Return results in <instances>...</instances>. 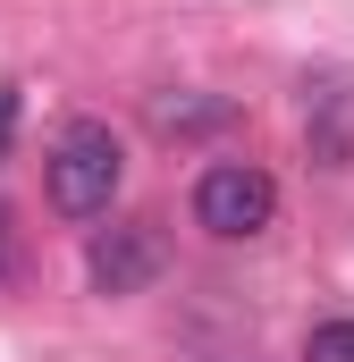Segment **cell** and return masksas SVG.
<instances>
[{
  "mask_svg": "<svg viewBox=\"0 0 354 362\" xmlns=\"http://www.w3.org/2000/svg\"><path fill=\"white\" fill-rule=\"evenodd\" d=\"M93 286L101 295H135V286H152L161 278V236L144 228V219H127V228H110V236H93Z\"/></svg>",
  "mask_w": 354,
  "mask_h": 362,
  "instance_id": "cell-3",
  "label": "cell"
},
{
  "mask_svg": "<svg viewBox=\"0 0 354 362\" xmlns=\"http://www.w3.org/2000/svg\"><path fill=\"white\" fill-rule=\"evenodd\" d=\"M0 228H8V211H0Z\"/></svg>",
  "mask_w": 354,
  "mask_h": 362,
  "instance_id": "cell-6",
  "label": "cell"
},
{
  "mask_svg": "<svg viewBox=\"0 0 354 362\" xmlns=\"http://www.w3.org/2000/svg\"><path fill=\"white\" fill-rule=\"evenodd\" d=\"M270 219H278V185H270V169H253V160H211V169L194 177V228H211L219 245L262 236Z\"/></svg>",
  "mask_w": 354,
  "mask_h": 362,
  "instance_id": "cell-2",
  "label": "cell"
},
{
  "mask_svg": "<svg viewBox=\"0 0 354 362\" xmlns=\"http://www.w3.org/2000/svg\"><path fill=\"white\" fill-rule=\"evenodd\" d=\"M304 362H354V320H321L304 337Z\"/></svg>",
  "mask_w": 354,
  "mask_h": 362,
  "instance_id": "cell-4",
  "label": "cell"
},
{
  "mask_svg": "<svg viewBox=\"0 0 354 362\" xmlns=\"http://www.w3.org/2000/svg\"><path fill=\"white\" fill-rule=\"evenodd\" d=\"M8 118H17V93H0V144H8Z\"/></svg>",
  "mask_w": 354,
  "mask_h": 362,
  "instance_id": "cell-5",
  "label": "cell"
},
{
  "mask_svg": "<svg viewBox=\"0 0 354 362\" xmlns=\"http://www.w3.org/2000/svg\"><path fill=\"white\" fill-rule=\"evenodd\" d=\"M42 177H51V202L68 219H101L118 202V185H127V144L101 118H68L59 144H51V160H42Z\"/></svg>",
  "mask_w": 354,
  "mask_h": 362,
  "instance_id": "cell-1",
  "label": "cell"
}]
</instances>
